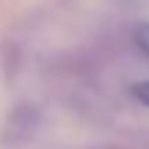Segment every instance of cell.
I'll list each match as a JSON object with an SVG mask.
<instances>
[{
    "instance_id": "cell-1",
    "label": "cell",
    "mask_w": 149,
    "mask_h": 149,
    "mask_svg": "<svg viewBox=\"0 0 149 149\" xmlns=\"http://www.w3.org/2000/svg\"><path fill=\"white\" fill-rule=\"evenodd\" d=\"M133 44L144 58H149V22H141L138 28L133 31Z\"/></svg>"
},
{
    "instance_id": "cell-2",
    "label": "cell",
    "mask_w": 149,
    "mask_h": 149,
    "mask_svg": "<svg viewBox=\"0 0 149 149\" xmlns=\"http://www.w3.org/2000/svg\"><path fill=\"white\" fill-rule=\"evenodd\" d=\"M130 94L135 102H141L144 108H149V80H135L130 83Z\"/></svg>"
}]
</instances>
